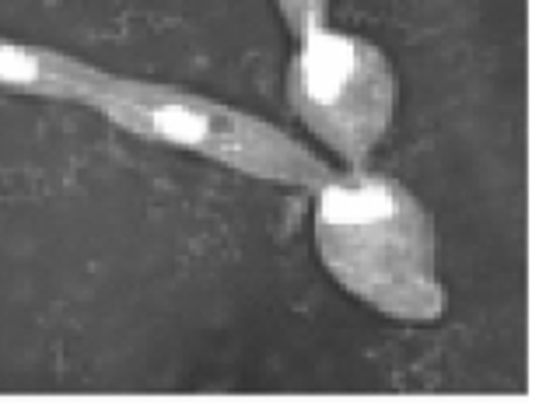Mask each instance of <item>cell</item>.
<instances>
[{
    "mask_svg": "<svg viewBox=\"0 0 560 420\" xmlns=\"http://www.w3.org/2000/svg\"><path fill=\"white\" fill-rule=\"evenodd\" d=\"M315 249L340 288L389 319L431 323L445 312L431 214L389 175L354 168L323 183Z\"/></svg>",
    "mask_w": 560,
    "mask_h": 420,
    "instance_id": "cell-1",
    "label": "cell"
},
{
    "mask_svg": "<svg viewBox=\"0 0 560 420\" xmlns=\"http://www.w3.org/2000/svg\"><path fill=\"white\" fill-rule=\"evenodd\" d=\"M84 102L137 137L192 151L253 179L302 189H319L332 179L323 158L298 144L277 122L183 88L109 74Z\"/></svg>",
    "mask_w": 560,
    "mask_h": 420,
    "instance_id": "cell-2",
    "label": "cell"
},
{
    "mask_svg": "<svg viewBox=\"0 0 560 420\" xmlns=\"http://www.w3.org/2000/svg\"><path fill=\"white\" fill-rule=\"evenodd\" d=\"M288 102L315 140L350 168H361L396 116L399 81L375 43L323 28L298 39Z\"/></svg>",
    "mask_w": 560,
    "mask_h": 420,
    "instance_id": "cell-3",
    "label": "cell"
},
{
    "mask_svg": "<svg viewBox=\"0 0 560 420\" xmlns=\"http://www.w3.org/2000/svg\"><path fill=\"white\" fill-rule=\"evenodd\" d=\"M105 78H109L105 70L67 57L60 49L0 39V88L8 92L84 102Z\"/></svg>",
    "mask_w": 560,
    "mask_h": 420,
    "instance_id": "cell-4",
    "label": "cell"
},
{
    "mask_svg": "<svg viewBox=\"0 0 560 420\" xmlns=\"http://www.w3.org/2000/svg\"><path fill=\"white\" fill-rule=\"evenodd\" d=\"M294 39L329 28V0H273Z\"/></svg>",
    "mask_w": 560,
    "mask_h": 420,
    "instance_id": "cell-5",
    "label": "cell"
}]
</instances>
